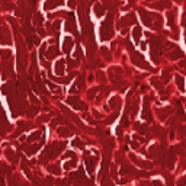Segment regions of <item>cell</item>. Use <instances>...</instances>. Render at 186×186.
Segmentation results:
<instances>
[{"instance_id":"cell-1","label":"cell","mask_w":186,"mask_h":186,"mask_svg":"<svg viewBox=\"0 0 186 186\" xmlns=\"http://www.w3.org/2000/svg\"><path fill=\"white\" fill-rule=\"evenodd\" d=\"M141 36V31H140V28H135L134 31V38H135V42H138V38Z\"/></svg>"},{"instance_id":"cell-2","label":"cell","mask_w":186,"mask_h":186,"mask_svg":"<svg viewBox=\"0 0 186 186\" xmlns=\"http://www.w3.org/2000/svg\"><path fill=\"white\" fill-rule=\"evenodd\" d=\"M118 105H119V98H112V100H111V106L115 108V106H118Z\"/></svg>"},{"instance_id":"cell-3","label":"cell","mask_w":186,"mask_h":186,"mask_svg":"<svg viewBox=\"0 0 186 186\" xmlns=\"http://www.w3.org/2000/svg\"><path fill=\"white\" fill-rule=\"evenodd\" d=\"M176 82H177V84H179V89L183 90V89H185V87H183V79L177 76V77H176Z\"/></svg>"}]
</instances>
